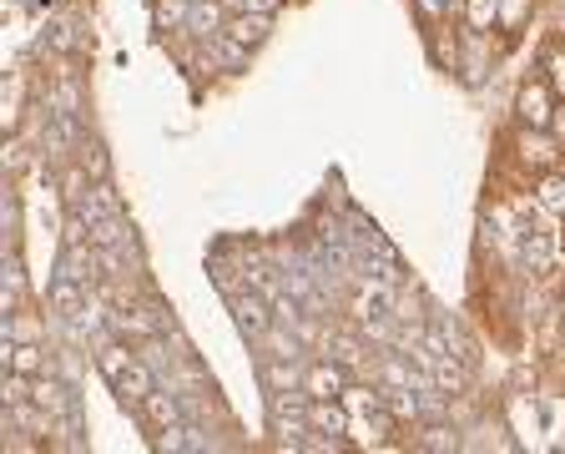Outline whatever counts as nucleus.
<instances>
[{"instance_id": "nucleus-1", "label": "nucleus", "mask_w": 565, "mask_h": 454, "mask_svg": "<svg viewBox=\"0 0 565 454\" xmlns=\"http://www.w3.org/2000/svg\"><path fill=\"white\" fill-rule=\"evenodd\" d=\"M268 434L278 450H303V440L313 434L308 424V394H268Z\"/></svg>"}, {"instance_id": "nucleus-2", "label": "nucleus", "mask_w": 565, "mask_h": 454, "mask_svg": "<svg viewBox=\"0 0 565 454\" xmlns=\"http://www.w3.org/2000/svg\"><path fill=\"white\" fill-rule=\"evenodd\" d=\"M227 308H233V324H237V334H243L247 344H258V338L268 334L273 324H278V314H273V298L263 288L227 293Z\"/></svg>"}, {"instance_id": "nucleus-3", "label": "nucleus", "mask_w": 565, "mask_h": 454, "mask_svg": "<svg viewBox=\"0 0 565 454\" xmlns=\"http://www.w3.org/2000/svg\"><path fill=\"white\" fill-rule=\"evenodd\" d=\"M515 162L520 167H530V172L541 177V172H551V167H561V157H565V147L555 141V131H545V127H515Z\"/></svg>"}, {"instance_id": "nucleus-4", "label": "nucleus", "mask_w": 565, "mask_h": 454, "mask_svg": "<svg viewBox=\"0 0 565 454\" xmlns=\"http://www.w3.org/2000/svg\"><path fill=\"white\" fill-rule=\"evenodd\" d=\"M35 106H41V112H51V117H86V86H82V76H76V71H56V76L41 86Z\"/></svg>"}, {"instance_id": "nucleus-5", "label": "nucleus", "mask_w": 565, "mask_h": 454, "mask_svg": "<svg viewBox=\"0 0 565 454\" xmlns=\"http://www.w3.org/2000/svg\"><path fill=\"white\" fill-rule=\"evenodd\" d=\"M555 106H561V96L551 92V82H545V76H535V82H525L515 92V122H520V127H545V131H551Z\"/></svg>"}, {"instance_id": "nucleus-6", "label": "nucleus", "mask_w": 565, "mask_h": 454, "mask_svg": "<svg viewBox=\"0 0 565 454\" xmlns=\"http://www.w3.org/2000/svg\"><path fill=\"white\" fill-rule=\"evenodd\" d=\"M349 379L353 373L343 369L333 353H318V359H308V369H303V394L308 399H343Z\"/></svg>"}, {"instance_id": "nucleus-7", "label": "nucleus", "mask_w": 565, "mask_h": 454, "mask_svg": "<svg viewBox=\"0 0 565 454\" xmlns=\"http://www.w3.org/2000/svg\"><path fill=\"white\" fill-rule=\"evenodd\" d=\"M541 394H515L505 404V420H510V434L515 444H530V450H541V434H545V420H541Z\"/></svg>"}, {"instance_id": "nucleus-8", "label": "nucleus", "mask_w": 565, "mask_h": 454, "mask_svg": "<svg viewBox=\"0 0 565 454\" xmlns=\"http://www.w3.org/2000/svg\"><path fill=\"white\" fill-rule=\"evenodd\" d=\"M41 46L51 51V56H76V51L86 46L82 35V21L66 11V6H56V11H46V35H41Z\"/></svg>"}, {"instance_id": "nucleus-9", "label": "nucleus", "mask_w": 565, "mask_h": 454, "mask_svg": "<svg viewBox=\"0 0 565 454\" xmlns=\"http://www.w3.org/2000/svg\"><path fill=\"white\" fill-rule=\"evenodd\" d=\"M92 303V288L86 283H76L71 273H51V283H46V314L51 318H76Z\"/></svg>"}, {"instance_id": "nucleus-10", "label": "nucleus", "mask_w": 565, "mask_h": 454, "mask_svg": "<svg viewBox=\"0 0 565 454\" xmlns=\"http://www.w3.org/2000/svg\"><path fill=\"white\" fill-rule=\"evenodd\" d=\"M0 363L15 373H31V379H41V373L56 363V349H46V344H15V338H0Z\"/></svg>"}, {"instance_id": "nucleus-11", "label": "nucleus", "mask_w": 565, "mask_h": 454, "mask_svg": "<svg viewBox=\"0 0 565 454\" xmlns=\"http://www.w3.org/2000/svg\"><path fill=\"white\" fill-rule=\"evenodd\" d=\"M71 218H82L86 228H92V222H102V218H117V212H127L121 208V192L111 182H92L82 192V202H76V208H66Z\"/></svg>"}, {"instance_id": "nucleus-12", "label": "nucleus", "mask_w": 565, "mask_h": 454, "mask_svg": "<svg viewBox=\"0 0 565 454\" xmlns=\"http://www.w3.org/2000/svg\"><path fill=\"white\" fill-rule=\"evenodd\" d=\"M308 359H258V379L268 394H298Z\"/></svg>"}, {"instance_id": "nucleus-13", "label": "nucleus", "mask_w": 565, "mask_h": 454, "mask_svg": "<svg viewBox=\"0 0 565 454\" xmlns=\"http://www.w3.org/2000/svg\"><path fill=\"white\" fill-rule=\"evenodd\" d=\"M227 31V6L223 0H192V15H188V31L198 46H207V41H217V35Z\"/></svg>"}, {"instance_id": "nucleus-14", "label": "nucleus", "mask_w": 565, "mask_h": 454, "mask_svg": "<svg viewBox=\"0 0 565 454\" xmlns=\"http://www.w3.org/2000/svg\"><path fill=\"white\" fill-rule=\"evenodd\" d=\"M227 35L258 51L263 41L273 35V15H268V11H237V15H227Z\"/></svg>"}, {"instance_id": "nucleus-15", "label": "nucleus", "mask_w": 565, "mask_h": 454, "mask_svg": "<svg viewBox=\"0 0 565 454\" xmlns=\"http://www.w3.org/2000/svg\"><path fill=\"white\" fill-rule=\"evenodd\" d=\"M46 324H51V314L11 308V314H6V338H15V344H46Z\"/></svg>"}, {"instance_id": "nucleus-16", "label": "nucleus", "mask_w": 565, "mask_h": 454, "mask_svg": "<svg viewBox=\"0 0 565 454\" xmlns=\"http://www.w3.org/2000/svg\"><path fill=\"white\" fill-rule=\"evenodd\" d=\"M86 237H92L96 247H121V243H131V237H137V228H131L127 212H117V218L92 222V228H86Z\"/></svg>"}, {"instance_id": "nucleus-17", "label": "nucleus", "mask_w": 565, "mask_h": 454, "mask_svg": "<svg viewBox=\"0 0 565 454\" xmlns=\"http://www.w3.org/2000/svg\"><path fill=\"white\" fill-rule=\"evenodd\" d=\"M535 202H541V212H551V218H565V167L541 172V182H535Z\"/></svg>"}, {"instance_id": "nucleus-18", "label": "nucleus", "mask_w": 565, "mask_h": 454, "mask_svg": "<svg viewBox=\"0 0 565 454\" xmlns=\"http://www.w3.org/2000/svg\"><path fill=\"white\" fill-rule=\"evenodd\" d=\"M188 15H192V0H157L152 6V21L162 35H182L188 31Z\"/></svg>"}, {"instance_id": "nucleus-19", "label": "nucleus", "mask_w": 565, "mask_h": 454, "mask_svg": "<svg viewBox=\"0 0 565 454\" xmlns=\"http://www.w3.org/2000/svg\"><path fill=\"white\" fill-rule=\"evenodd\" d=\"M76 162L86 167V177H92V182H111V151H106L102 137H86V147H82V157H76Z\"/></svg>"}, {"instance_id": "nucleus-20", "label": "nucleus", "mask_w": 565, "mask_h": 454, "mask_svg": "<svg viewBox=\"0 0 565 454\" xmlns=\"http://www.w3.org/2000/svg\"><path fill=\"white\" fill-rule=\"evenodd\" d=\"M465 25L475 35H490L500 25V0H465Z\"/></svg>"}, {"instance_id": "nucleus-21", "label": "nucleus", "mask_w": 565, "mask_h": 454, "mask_svg": "<svg viewBox=\"0 0 565 454\" xmlns=\"http://www.w3.org/2000/svg\"><path fill=\"white\" fill-rule=\"evenodd\" d=\"M414 6H419V15L429 25H445L449 15H465V0H414Z\"/></svg>"}, {"instance_id": "nucleus-22", "label": "nucleus", "mask_w": 565, "mask_h": 454, "mask_svg": "<svg viewBox=\"0 0 565 454\" xmlns=\"http://www.w3.org/2000/svg\"><path fill=\"white\" fill-rule=\"evenodd\" d=\"M530 11H535V0H500V25H505V31H520Z\"/></svg>"}, {"instance_id": "nucleus-23", "label": "nucleus", "mask_w": 565, "mask_h": 454, "mask_svg": "<svg viewBox=\"0 0 565 454\" xmlns=\"http://www.w3.org/2000/svg\"><path fill=\"white\" fill-rule=\"evenodd\" d=\"M545 82H551V92H555V96H561V102H565V46L545 56Z\"/></svg>"}, {"instance_id": "nucleus-24", "label": "nucleus", "mask_w": 565, "mask_h": 454, "mask_svg": "<svg viewBox=\"0 0 565 454\" xmlns=\"http://www.w3.org/2000/svg\"><path fill=\"white\" fill-rule=\"evenodd\" d=\"M551 131H555V141H561V147H565V102L555 106V122H551Z\"/></svg>"}, {"instance_id": "nucleus-25", "label": "nucleus", "mask_w": 565, "mask_h": 454, "mask_svg": "<svg viewBox=\"0 0 565 454\" xmlns=\"http://www.w3.org/2000/svg\"><path fill=\"white\" fill-rule=\"evenodd\" d=\"M227 6V15H237V11H258V0H223Z\"/></svg>"}, {"instance_id": "nucleus-26", "label": "nucleus", "mask_w": 565, "mask_h": 454, "mask_svg": "<svg viewBox=\"0 0 565 454\" xmlns=\"http://www.w3.org/2000/svg\"><path fill=\"white\" fill-rule=\"evenodd\" d=\"M21 6H31V11H35V6H51V0H21Z\"/></svg>"}]
</instances>
